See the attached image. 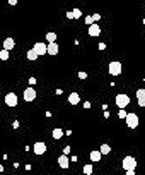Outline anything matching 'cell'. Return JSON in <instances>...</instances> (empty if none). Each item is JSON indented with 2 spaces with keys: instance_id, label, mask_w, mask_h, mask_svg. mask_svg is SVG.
Returning <instances> with one entry per match:
<instances>
[{
  "instance_id": "6da1fadb",
  "label": "cell",
  "mask_w": 145,
  "mask_h": 175,
  "mask_svg": "<svg viewBox=\"0 0 145 175\" xmlns=\"http://www.w3.org/2000/svg\"><path fill=\"white\" fill-rule=\"evenodd\" d=\"M114 103H116V107L120 108V110H125L128 105H130V96L128 95H116V98H114Z\"/></svg>"
},
{
  "instance_id": "7a4b0ae2",
  "label": "cell",
  "mask_w": 145,
  "mask_h": 175,
  "mask_svg": "<svg viewBox=\"0 0 145 175\" xmlns=\"http://www.w3.org/2000/svg\"><path fill=\"white\" fill-rule=\"evenodd\" d=\"M121 165H123V168H125L127 172H130V170H135V168H137V160H135L133 156H125Z\"/></svg>"
},
{
  "instance_id": "3957f363",
  "label": "cell",
  "mask_w": 145,
  "mask_h": 175,
  "mask_svg": "<svg viewBox=\"0 0 145 175\" xmlns=\"http://www.w3.org/2000/svg\"><path fill=\"white\" fill-rule=\"evenodd\" d=\"M5 105H7V107H10V108L17 107V105H19L17 95H16V93H7V95H5Z\"/></svg>"
},
{
  "instance_id": "277c9868",
  "label": "cell",
  "mask_w": 145,
  "mask_h": 175,
  "mask_svg": "<svg viewBox=\"0 0 145 175\" xmlns=\"http://www.w3.org/2000/svg\"><path fill=\"white\" fill-rule=\"evenodd\" d=\"M109 74L111 76H120L121 74V62H109Z\"/></svg>"
},
{
  "instance_id": "5b68a950",
  "label": "cell",
  "mask_w": 145,
  "mask_h": 175,
  "mask_svg": "<svg viewBox=\"0 0 145 175\" xmlns=\"http://www.w3.org/2000/svg\"><path fill=\"white\" fill-rule=\"evenodd\" d=\"M33 50H34V52L38 53V57H39V55H46V53H48V45H46V43H41V41H38V43H34Z\"/></svg>"
},
{
  "instance_id": "8992f818",
  "label": "cell",
  "mask_w": 145,
  "mask_h": 175,
  "mask_svg": "<svg viewBox=\"0 0 145 175\" xmlns=\"http://www.w3.org/2000/svg\"><path fill=\"white\" fill-rule=\"evenodd\" d=\"M125 122H127V125L130 129H135V127L138 125V115H137V113H128L127 118H125Z\"/></svg>"
},
{
  "instance_id": "52a82bcc",
  "label": "cell",
  "mask_w": 145,
  "mask_h": 175,
  "mask_svg": "<svg viewBox=\"0 0 145 175\" xmlns=\"http://www.w3.org/2000/svg\"><path fill=\"white\" fill-rule=\"evenodd\" d=\"M33 151H34V155H44L46 153V142H41V141L34 142Z\"/></svg>"
},
{
  "instance_id": "ba28073f",
  "label": "cell",
  "mask_w": 145,
  "mask_h": 175,
  "mask_svg": "<svg viewBox=\"0 0 145 175\" xmlns=\"http://www.w3.org/2000/svg\"><path fill=\"white\" fill-rule=\"evenodd\" d=\"M36 96H38L36 89H34V88H31V86H29V88L24 91V100H26V101H34V100H36Z\"/></svg>"
},
{
  "instance_id": "9c48e42d",
  "label": "cell",
  "mask_w": 145,
  "mask_h": 175,
  "mask_svg": "<svg viewBox=\"0 0 145 175\" xmlns=\"http://www.w3.org/2000/svg\"><path fill=\"white\" fill-rule=\"evenodd\" d=\"M87 33H89V36H99L101 35V26L99 24H92V26H89Z\"/></svg>"
},
{
  "instance_id": "30bf717a",
  "label": "cell",
  "mask_w": 145,
  "mask_h": 175,
  "mask_svg": "<svg viewBox=\"0 0 145 175\" xmlns=\"http://www.w3.org/2000/svg\"><path fill=\"white\" fill-rule=\"evenodd\" d=\"M58 165H60V168H68V165H70V160H68V156L60 155V156H58Z\"/></svg>"
},
{
  "instance_id": "8fae6325",
  "label": "cell",
  "mask_w": 145,
  "mask_h": 175,
  "mask_svg": "<svg viewBox=\"0 0 145 175\" xmlns=\"http://www.w3.org/2000/svg\"><path fill=\"white\" fill-rule=\"evenodd\" d=\"M14 45H16V41H14L12 38H5V39H3V50L10 52V50L14 48Z\"/></svg>"
},
{
  "instance_id": "7c38bea8",
  "label": "cell",
  "mask_w": 145,
  "mask_h": 175,
  "mask_svg": "<svg viewBox=\"0 0 145 175\" xmlns=\"http://www.w3.org/2000/svg\"><path fill=\"white\" fill-rule=\"evenodd\" d=\"M80 16H82L80 9H73L72 12H67V19H79Z\"/></svg>"
},
{
  "instance_id": "4fadbf2b",
  "label": "cell",
  "mask_w": 145,
  "mask_h": 175,
  "mask_svg": "<svg viewBox=\"0 0 145 175\" xmlns=\"http://www.w3.org/2000/svg\"><path fill=\"white\" fill-rule=\"evenodd\" d=\"M58 52H60V46L56 43H50L48 45V55H56Z\"/></svg>"
},
{
  "instance_id": "5bb4252c",
  "label": "cell",
  "mask_w": 145,
  "mask_h": 175,
  "mask_svg": "<svg viewBox=\"0 0 145 175\" xmlns=\"http://www.w3.org/2000/svg\"><path fill=\"white\" fill-rule=\"evenodd\" d=\"M79 101H80L79 93H70V95H68V103H70V105H79Z\"/></svg>"
},
{
  "instance_id": "9a60e30c",
  "label": "cell",
  "mask_w": 145,
  "mask_h": 175,
  "mask_svg": "<svg viewBox=\"0 0 145 175\" xmlns=\"http://www.w3.org/2000/svg\"><path fill=\"white\" fill-rule=\"evenodd\" d=\"M91 161H94V163H96V161H99V160H101V153H99V149H94V151H91Z\"/></svg>"
},
{
  "instance_id": "2e32d148",
  "label": "cell",
  "mask_w": 145,
  "mask_h": 175,
  "mask_svg": "<svg viewBox=\"0 0 145 175\" xmlns=\"http://www.w3.org/2000/svg\"><path fill=\"white\" fill-rule=\"evenodd\" d=\"M99 153H101V155H109V153H111V146H109V144H101Z\"/></svg>"
},
{
  "instance_id": "e0dca14e",
  "label": "cell",
  "mask_w": 145,
  "mask_h": 175,
  "mask_svg": "<svg viewBox=\"0 0 145 175\" xmlns=\"http://www.w3.org/2000/svg\"><path fill=\"white\" fill-rule=\"evenodd\" d=\"M46 41L50 43H56V33H46Z\"/></svg>"
},
{
  "instance_id": "ac0fdd59",
  "label": "cell",
  "mask_w": 145,
  "mask_h": 175,
  "mask_svg": "<svg viewBox=\"0 0 145 175\" xmlns=\"http://www.w3.org/2000/svg\"><path fill=\"white\" fill-rule=\"evenodd\" d=\"M36 58H38V53L34 52V50H33V48H31V50L27 52V60H33V62H34Z\"/></svg>"
},
{
  "instance_id": "d6986e66",
  "label": "cell",
  "mask_w": 145,
  "mask_h": 175,
  "mask_svg": "<svg viewBox=\"0 0 145 175\" xmlns=\"http://www.w3.org/2000/svg\"><path fill=\"white\" fill-rule=\"evenodd\" d=\"M53 137L55 139H62L63 137V131L62 129H53Z\"/></svg>"
},
{
  "instance_id": "ffe728a7",
  "label": "cell",
  "mask_w": 145,
  "mask_h": 175,
  "mask_svg": "<svg viewBox=\"0 0 145 175\" xmlns=\"http://www.w3.org/2000/svg\"><path fill=\"white\" fill-rule=\"evenodd\" d=\"M92 170H94V168H92V163H87V165L84 167V174H85V175H91Z\"/></svg>"
},
{
  "instance_id": "44dd1931",
  "label": "cell",
  "mask_w": 145,
  "mask_h": 175,
  "mask_svg": "<svg viewBox=\"0 0 145 175\" xmlns=\"http://www.w3.org/2000/svg\"><path fill=\"white\" fill-rule=\"evenodd\" d=\"M9 57H10V53L7 50H2L0 52V60H9Z\"/></svg>"
},
{
  "instance_id": "7402d4cb",
  "label": "cell",
  "mask_w": 145,
  "mask_h": 175,
  "mask_svg": "<svg viewBox=\"0 0 145 175\" xmlns=\"http://www.w3.org/2000/svg\"><path fill=\"white\" fill-rule=\"evenodd\" d=\"M94 24V21H92V16H87L85 17V26H92Z\"/></svg>"
},
{
  "instance_id": "603a6c76",
  "label": "cell",
  "mask_w": 145,
  "mask_h": 175,
  "mask_svg": "<svg viewBox=\"0 0 145 175\" xmlns=\"http://www.w3.org/2000/svg\"><path fill=\"white\" fill-rule=\"evenodd\" d=\"M92 21L94 24H97V21H101V14H92Z\"/></svg>"
},
{
  "instance_id": "cb8c5ba5",
  "label": "cell",
  "mask_w": 145,
  "mask_h": 175,
  "mask_svg": "<svg viewBox=\"0 0 145 175\" xmlns=\"http://www.w3.org/2000/svg\"><path fill=\"white\" fill-rule=\"evenodd\" d=\"M145 96V89H137V98H144Z\"/></svg>"
},
{
  "instance_id": "d4e9b609",
  "label": "cell",
  "mask_w": 145,
  "mask_h": 175,
  "mask_svg": "<svg viewBox=\"0 0 145 175\" xmlns=\"http://www.w3.org/2000/svg\"><path fill=\"white\" fill-rule=\"evenodd\" d=\"M127 112H125V110H120V112H118V117H120V118H127Z\"/></svg>"
},
{
  "instance_id": "484cf974",
  "label": "cell",
  "mask_w": 145,
  "mask_h": 175,
  "mask_svg": "<svg viewBox=\"0 0 145 175\" xmlns=\"http://www.w3.org/2000/svg\"><path fill=\"white\" fill-rule=\"evenodd\" d=\"M137 100H138V105L145 108V96H144V98H137Z\"/></svg>"
},
{
  "instance_id": "4316f807",
  "label": "cell",
  "mask_w": 145,
  "mask_h": 175,
  "mask_svg": "<svg viewBox=\"0 0 145 175\" xmlns=\"http://www.w3.org/2000/svg\"><path fill=\"white\" fill-rule=\"evenodd\" d=\"M70 149H72L70 146H65V148H63V155L67 156V155H68V153H70Z\"/></svg>"
},
{
  "instance_id": "83f0119b",
  "label": "cell",
  "mask_w": 145,
  "mask_h": 175,
  "mask_svg": "<svg viewBox=\"0 0 145 175\" xmlns=\"http://www.w3.org/2000/svg\"><path fill=\"white\" fill-rule=\"evenodd\" d=\"M79 77H80V79H87V72H79Z\"/></svg>"
},
{
  "instance_id": "f1b7e54d",
  "label": "cell",
  "mask_w": 145,
  "mask_h": 175,
  "mask_svg": "<svg viewBox=\"0 0 145 175\" xmlns=\"http://www.w3.org/2000/svg\"><path fill=\"white\" fill-rule=\"evenodd\" d=\"M29 84H31V88H33V86L36 84V79H34V77H31V79H29Z\"/></svg>"
},
{
  "instance_id": "f546056e",
  "label": "cell",
  "mask_w": 145,
  "mask_h": 175,
  "mask_svg": "<svg viewBox=\"0 0 145 175\" xmlns=\"http://www.w3.org/2000/svg\"><path fill=\"white\" fill-rule=\"evenodd\" d=\"M99 50H106V43H99Z\"/></svg>"
},
{
  "instance_id": "4dcf8cb0",
  "label": "cell",
  "mask_w": 145,
  "mask_h": 175,
  "mask_svg": "<svg viewBox=\"0 0 145 175\" xmlns=\"http://www.w3.org/2000/svg\"><path fill=\"white\" fill-rule=\"evenodd\" d=\"M127 175H135V170H130V172H127Z\"/></svg>"
}]
</instances>
